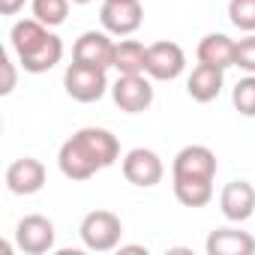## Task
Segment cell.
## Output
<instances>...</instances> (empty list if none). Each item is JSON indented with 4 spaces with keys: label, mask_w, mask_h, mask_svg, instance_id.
<instances>
[{
    "label": "cell",
    "mask_w": 255,
    "mask_h": 255,
    "mask_svg": "<svg viewBox=\"0 0 255 255\" xmlns=\"http://www.w3.org/2000/svg\"><path fill=\"white\" fill-rule=\"evenodd\" d=\"M9 42H12V51L18 54L21 69L30 72V75H42V72L54 69L63 57L60 36L51 33V27L42 24L39 18L15 21L12 30H9Z\"/></svg>",
    "instance_id": "1"
},
{
    "label": "cell",
    "mask_w": 255,
    "mask_h": 255,
    "mask_svg": "<svg viewBox=\"0 0 255 255\" xmlns=\"http://www.w3.org/2000/svg\"><path fill=\"white\" fill-rule=\"evenodd\" d=\"M78 234H81V243L93 252H111L120 246V237H123V222L117 213L111 210H90L81 225H78Z\"/></svg>",
    "instance_id": "2"
},
{
    "label": "cell",
    "mask_w": 255,
    "mask_h": 255,
    "mask_svg": "<svg viewBox=\"0 0 255 255\" xmlns=\"http://www.w3.org/2000/svg\"><path fill=\"white\" fill-rule=\"evenodd\" d=\"M63 87L66 93L75 99V102H99L111 84H108V69H99V66H84V63H69L66 72H63Z\"/></svg>",
    "instance_id": "3"
},
{
    "label": "cell",
    "mask_w": 255,
    "mask_h": 255,
    "mask_svg": "<svg viewBox=\"0 0 255 255\" xmlns=\"http://www.w3.org/2000/svg\"><path fill=\"white\" fill-rule=\"evenodd\" d=\"M153 78L147 72L141 75H117V81L111 84V99L120 111L126 114H141L153 105Z\"/></svg>",
    "instance_id": "4"
},
{
    "label": "cell",
    "mask_w": 255,
    "mask_h": 255,
    "mask_svg": "<svg viewBox=\"0 0 255 255\" xmlns=\"http://www.w3.org/2000/svg\"><path fill=\"white\" fill-rule=\"evenodd\" d=\"M99 21L111 36H132L144 21V6L141 0H102Z\"/></svg>",
    "instance_id": "5"
},
{
    "label": "cell",
    "mask_w": 255,
    "mask_h": 255,
    "mask_svg": "<svg viewBox=\"0 0 255 255\" xmlns=\"http://www.w3.org/2000/svg\"><path fill=\"white\" fill-rule=\"evenodd\" d=\"M120 171L132 186H141V189H150V186L162 183V177H165V165H162L159 153L150 147H132L123 156Z\"/></svg>",
    "instance_id": "6"
},
{
    "label": "cell",
    "mask_w": 255,
    "mask_h": 255,
    "mask_svg": "<svg viewBox=\"0 0 255 255\" xmlns=\"http://www.w3.org/2000/svg\"><path fill=\"white\" fill-rule=\"evenodd\" d=\"M57 165H60V174L69 177V180H90L96 171H102L99 159L93 156V150L84 144V138H81L78 132L60 144V150H57Z\"/></svg>",
    "instance_id": "7"
},
{
    "label": "cell",
    "mask_w": 255,
    "mask_h": 255,
    "mask_svg": "<svg viewBox=\"0 0 255 255\" xmlns=\"http://www.w3.org/2000/svg\"><path fill=\"white\" fill-rule=\"evenodd\" d=\"M171 180H216V153L204 144H186L171 162Z\"/></svg>",
    "instance_id": "8"
},
{
    "label": "cell",
    "mask_w": 255,
    "mask_h": 255,
    "mask_svg": "<svg viewBox=\"0 0 255 255\" xmlns=\"http://www.w3.org/2000/svg\"><path fill=\"white\" fill-rule=\"evenodd\" d=\"M186 69V54L177 42L171 39H159L153 45H147V75L153 81H174L180 78Z\"/></svg>",
    "instance_id": "9"
},
{
    "label": "cell",
    "mask_w": 255,
    "mask_h": 255,
    "mask_svg": "<svg viewBox=\"0 0 255 255\" xmlns=\"http://www.w3.org/2000/svg\"><path fill=\"white\" fill-rule=\"evenodd\" d=\"M54 237H57L54 222L48 216H42V213H30V216H24L15 225V243L27 255H45V252H51L54 249Z\"/></svg>",
    "instance_id": "10"
},
{
    "label": "cell",
    "mask_w": 255,
    "mask_h": 255,
    "mask_svg": "<svg viewBox=\"0 0 255 255\" xmlns=\"http://www.w3.org/2000/svg\"><path fill=\"white\" fill-rule=\"evenodd\" d=\"M114 39L108 30H84L75 45H72V60L84 63V66H99V69H111L114 66Z\"/></svg>",
    "instance_id": "11"
},
{
    "label": "cell",
    "mask_w": 255,
    "mask_h": 255,
    "mask_svg": "<svg viewBox=\"0 0 255 255\" xmlns=\"http://www.w3.org/2000/svg\"><path fill=\"white\" fill-rule=\"evenodd\" d=\"M219 210L228 222H246L255 216V186L249 180H231L219 192Z\"/></svg>",
    "instance_id": "12"
},
{
    "label": "cell",
    "mask_w": 255,
    "mask_h": 255,
    "mask_svg": "<svg viewBox=\"0 0 255 255\" xmlns=\"http://www.w3.org/2000/svg\"><path fill=\"white\" fill-rule=\"evenodd\" d=\"M45 186V165L33 156H21L6 168V189L12 195H36Z\"/></svg>",
    "instance_id": "13"
},
{
    "label": "cell",
    "mask_w": 255,
    "mask_h": 255,
    "mask_svg": "<svg viewBox=\"0 0 255 255\" xmlns=\"http://www.w3.org/2000/svg\"><path fill=\"white\" fill-rule=\"evenodd\" d=\"M222 84H225V69L210 66V63H198V66L189 72V78H186V93H189L195 102L207 105V102H213V99L222 93Z\"/></svg>",
    "instance_id": "14"
},
{
    "label": "cell",
    "mask_w": 255,
    "mask_h": 255,
    "mask_svg": "<svg viewBox=\"0 0 255 255\" xmlns=\"http://www.w3.org/2000/svg\"><path fill=\"white\" fill-rule=\"evenodd\" d=\"M207 255H255V237L237 228H216L204 243Z\"/></svg>",
    "instance_id": "15"
},
{
    "label": "cell",
    "mask_w": 255,
    "mask_h": 255,
    "mask_svg": "<svg viewBox=\"0 0 255 255\" xmlns=\"http://www.w3.org/2000/svg\"><path fill=\"white\" fill-rule=\"evenodd\" d=\"M234 54H237V42L225 33H207L195 48L198 63H210V66H219V69L234 66Z\"/></svg>",
    "instance_id": "16"
},
{
    "label": "cell",
    "mask_w": 255,
    "mask_h": 255,
    "mask_svg": "<svg viewBox=\"0 0 255 255\" xmlns=\"http://www.w3.org/2000/svg\"><path fill=\"white\" fill-rule=\"evenodd\" d=\"M117 75H141L147 69V45L138 39H120L114 45V66Z\"/></svg>",
    "instance_id": "17"
},
{
    "label": "cell",
    "mask_w": 255,
    "mask_h": 255,
    "mask_svg": "<svg viewBox=\"0 0 255 255\" xmlns=\"http://www.w3.org/2000/svg\"><path fill=\"white\" fill-rule=\"evenodd\" d=\"M174 198L183 207H204L213 198V180H174Z\"/></svg>",
    "instance_id": "18"
},
{
    "label": "cell",
    "mask_w": 255,
    "mask_h": 255,
    "mask_svg": "<svg viewBox=\"0 0 255 255\" xmlns=\"http://www.w3.org/2000/svg\"><path fill=\"white\" fill-rule=\"evenodd\" d=\"M69 3H72V0H30V12L42 24L60 27L66 21V15H69Z\"/></svg>",
    "instance_id": "19"
},
{
    "label": "cell",
    "mask_w": 255,
    "mask_h": 255,
    "mask_svg": "<svg viewBox=\"0 0 255 255\" xmlns=\"http://www.w3.org/2000/svg\"><path fill=\"white\" fill-rule=\"evenodd\" d=\"M228 21L243 33H255V0H228Z\"/></svg>",
    "instance_id": "20"
},
{
    "label": "cell",
    "mask_w": 255,
    "mask_h": 255,
    "mask_svg": "<svg viewBox=\"0 0 255 255\" xmlns=\"http://www.w3.org/2000/svg\"><path fill=\"white\" fill-rule=\"evenodd\" d=\"M231 102L243 117H255V75H246V78H240L234 84Z\"/></svg>",
    "instance_id": "21"
},
{
    "label": "cell",
    "mask_w": 255,
    "mask_h": 255,
    "mask_svg": "<svg viewBox=\"0 0 255 255\" xmlns=\"http://www.w3.org/2000/svg\"><path fill=\"white\" fill-rule=\"evenodd\" d=\"M234 66H240L246 75H255V33H249V36H243V39L237 42Z\"/></svg>",
    "instance_id": "22"
},
{
    "label": "cell",
    "mask_w": 255,
    "mask_h": 255,
    "mask_svg": "<svg viewBox=\"0 0 255 255\" xmlns=\"http://www.w3.org/2000/svg\"><path fill=\"white\" fill-rule=\"evenodd\" d=\"M0 63H3V84H0V93L9 96V93L15 90V63H12V57H9V54L0 57Z\"/></svg>",
    "instance_id": "23"
},
{
    "label": "cell",
    "mask_w": 255,
    "mask_h": 255,
    "mask_svg": "<svg viewBox=\"0 0 255 255\" xmlns=\"http://www.w3.org/2000/svg\"><path fill=\"white\" fill-rule=\"evenodd\" d=\"M120 252H147L144 246H120Z\"/></svg>",
    "instance_id": "24"
},
{
    "label": "cell",
    "mask_w": 255,
    "mask_h": 255,
    "mask_svg": "<svg viewBox=\"0 0 255 255\" xmlns=\"http://www.w3.org/2000/svg\"><path fill=\"white\" fill-rule=\"evenodd\" d=\"M72 3H78V6H84V3H90V0H72Z\"/></svg>",
    "instance_id": "25"
}]
</instances>
